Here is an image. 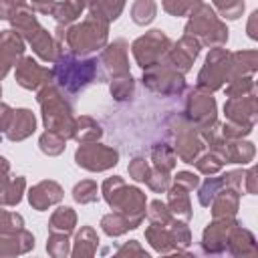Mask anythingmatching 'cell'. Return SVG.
Instances as JSON below:
<instances>
[{
	"label": "cell",
	"instance_id": "1",
	"mask_svg": "<svg viewBox=\"0 0 258 258\" xmlns=\"http://www.w3.org/2000/svg\"><path fill=\"white\" fill-rule=\"evenodd\" d=\"M10 30L16 32L24 42L30 44V48L34 50V54L44 60V62H54L60 54V50L64 48L62 44H58L54 40V36L38 22L36 12H32L30 4L26 2H18V10L14 12V16L10 18Z\"/></svg>",
	"mask_w": 258,
	"mask_h": 258
},
{
	"label": "cell",
	"instance_id": "2",
	"mask_svg": "<svg viewBox=\"0 0 258 258\" xmlns=\"http://www.w3.org/2000/svg\"><path fill=\"white\" fill-rule=\"evenodd\" d=\"M101 194H103V200L109 204V208L113 212H119L129 222L131 230L141 226L147 212V198L139 187L127 185L121 175H113L103 181Z\"/></svg>",
	"mask_w": 258,
	"mask_h": 258
},
{
	"label": "cell",
	"instance_id": "3",
	"mask_svg": "<svg viewBox=\"0 0 258 258\" xmlns=\"http://www.w3.org/2000/svg\"><path fill=\"white\" fill-rule=\"evenodd\" d=\"M50 71H52V83L60 91L79 93L97 79L99 60L95 56H77L62 48Z\"/></svg>",
	"mask_w": 258,
	"mask_h": 258
},
{
	"label": "cell",
	"instance_id": "4",
	"mask_svg": "<svg viewBox=\"0 0 258 258\" xmlns=\"http://www.w3.org/2000/svg\"><path fill=\"white\" fill-rule=\"evenodd\" d=\"M36 101L40 105L42 125L46 131L60 135L64 141L73 139V127H75V111L71 103L64 99L62 91L50 83L36 91Z\"/></svg>",
	"mask_w": 258,
	"mask_h": 258
},
{
	"label": "cell",
	"instance_id": "5",
	"mask_svg": "<svg viewBox=\"0 0 258 258\" xmlns=\"http://www.w3.org/2000/svg\"><path fill=\"white\" fill-rule=\"evenodd\" d=\"M183 32L196 38L200 46H208L210 50L222 48L228 42V26L208 2H198V6L187 16Z\"/></svg>",
	"mask_w": 258,
	"mask_h": 258
},
{
	"label": "cell",
	"instance_id": "6",
	"mask_svg": "<svg viewBox=\"0 0 258 258\" xmlns=\"http://www.w3.org/2000/svg\"><path fill=\"white\" fill-rule=\"evenodd\" d=\"M109 40V22L95 14H87L83 22L67 26L62 46L77 56H87L95 50H103Z\"/></svg>",
	"mask_w": 258,
	"mask_h": 258
},
{
	"label": "cell",
	"instance_id": "7",
	"mask_svg": "<svg viewBox=\"0 0 258 258\" xmlns=\"http://www.w3.org/2000/svg\"><path fill=\"white\" fill-rule=\"evenodd\" d=\"M167 129L171 133V139H173V153L175 157H179L183 163H194L202 151H204V141L200 139V133L194 125H189L183 115H173L169 121H167Z\"/></svg>",
	"mask_w": 258,
	"mask_h": 258
},
{
	"label": "cell",
	"instance_id": "8",
	"mask_svg": "<svg viewBox=\"0 0 258 258\" xmlns=\"http://www.w3.org/2000/svg\"><path fill=\"white\" fill-rule=\"evenodd\" d=\"M183 119L196 129H204V127L218 123V105H216L214 95L198 85L189 87L185 95Z\"/></svg>",
	"mask_w": 258,
	"mask_h": 258
},
{
	"label": "cell",
	"instance_id": "9",
	"mask_svg": "<svg viewBox=\"0 0 258 258\" xmlns=\"http://www.w3.org/2000/svg\"><path fill=\"white\" fill-rule=\"evenodd\" d=\"M171 44H173L171 38L163 30L155 28V30H149V32L141 34L139 38H135L133 44H131V52L135 56V62L143 71H147V69L159 64L165 58Z\"/></svg>",
	"mask_w": 258,
	"mask_h": 258
},
{
	"label": "cell",
	"instance_id": "10",
	"mask_svg": "<svg viewBox=\"0 0 258 258\" xmlns=\"http://www.w3.org/2000/svg\"><path fill=\"white\" fill-rule=\"evenodd\" d=\"M75 163L93 173L107 171L119 163V151L99 141L85 143V145H79V149L75 151Z\"/></svg>",
	"mask_w": 258,
	"mask_h": 258
},
{
	"label": "cell",
	"instance_id": "11",
	"mask_svg": "<svg viewBox=\"0 0 258 258\" xmlns=\"http://www.w3.org/2000/svg\"><path fill=\"white\" fill-rule=\"evenodd\" d=\"M228 64H230V50L226 48H212L206 56L204 67L198 73V87L214 93L224 87L228 81Z\"/></svg>",
	"mask_w": 258,
	"mask_h": 258
},
{
	"label": "cell",
	"instance_id": "12",
	"mask_svg": "<svg viewBox=\"0 0 258 258\" xmlns=\"http://www.w3.org/2000/svg\"><path fill=\"white\" fill-rule=\"evenodd\" d=\"M141 81L149 91H153L157 95H163V97H173V95H179V93L185 91L183 75L175 73L173 69H169L163 62L143 71V79Z\"/></svg>",
	"mask_w": 258,
	"mask_h": 258
},
{
	"label": "cell",
	"instance_id": "13",
	"mask_svg": "<svg viewBox=\"0 0 258 258\" xmlns=\"http://www.w3.org/2000/svg\"><path fill=\"white\" fill-rule=\"evenodd\" d=\"M127 42L123 38H117L113 42H107V46L101 50L99 56V64L103 67L105 75L109 77V81L113 79H121V77H129V56H127Z\"/></svg>",
	"mask_w": 258,
	"mask_h": 258
},
{
	"label": "cell",
	"instance_id": "14",
	"mask_svg": "<svg viewBox=\"0 0 258 258\" xmlns=\"http://www.w3.org/2000/svg\"><path fill=\"white\" fill-rule=\"evenodd\" d=\"M210 151L216 153L224 165L226 163H240V165H246L254 159L256 155V147L252 141H246V139H236V141H230V139H224L222 135L210 145Z\"/></svg>",
	"mask_w": 258,
	"mask_h": 258
},
{
	"label": "cell",
	"instance_id": "15",
	"mask_svg": "<svg viewBox=\"0 0 258 258\" xmlns=\"http://www.w3.org/2000/svg\"><path fill=\"white\" fill-rule=\"evenodd\" d=\"M200 48H202V46H200V42H198L196 38H191V36L183 34L177 42H173V44H171L169 52L165 54V58H163L161 62H163V64H167L169 69H173L175 73L185 75V73L191 69L194 60L198 58Z\"/></svg>",
	"mask_w": 258,
	"mask_h": 258
},
{
	"label": "cell",
	"instance_id": "16",
	"mask_svg": "<svg viewBox=\"0 0 258 258\" xmlns=\"http://www.w3.org/2000/svg\"><path fill=\"white\" fill-rule=\"evenodd\" d=\"M16 83L26 91H38L52 83V71L38 64L32 56H22L14 71Z\"/></svg>",
	"mask_w": 258,
	"mask_h": 258
},
{
	"label": "cell",
	"instance_id": "17",
	"mask_svg": "<svg viewBox=\"0 0 258 258\" xmlns=\"http://www.w3.org/2000/svg\"><path fill=\"white\" fill-rule=\"evenodd\" d=\"M224 113L228 123L252 127L256 125L258 119V99L256 93L246 95V97H236V99H226L224 103Z\"/></svg>",
	"mask_w": 258,
	"mask_h": 258
},
{
	"label": "cell",
	"instance_id": "18",
	"mask_svg": "<svg viewBox=\"0 0 258 258\" xmlns=\"http://www.w3.org/2000/svg\"><path fill=\"white\" fill-rule=\"evenodd\" d=\"M238 226L236 218H220V220H212L204 234H202V248L206 254H220L226 250L228 246V238L232 234V230Z\"/></svg>",
	"mask_w": 258,
	"mask_h": 258
},
{
	"label": "cell",
	"instance_id": "19",
	"mask_svg": "<svg viewBox=\"0 0 258 258\" xmlns=\"http://www.w3.org/2000/svg\"><path fill=\"white\" fill-rule=\"evenodd\" d=\"M26 189V179L22 175H10V161L0 155V208L18 206Z\"/></svg>",
	"mask_w": 258,
	"mask_h": 258
},
{
	"label": "cell",
	"instance_id": "20",
	"mask_svg": "<svg viewBox=\"0 0 258 258\" xmlns=\"http://www.w3.org/2000/svg\"><path fill=\"white\" fill-rule=\"evenodd\" d=\"M24 40L12 30H0V81L24 56Z\"/></svg>",
	"mask_w": 258,
	"mask_h": 258
},
{
	"label": "cell",
	"instance_id": "21",
	"mask_svg": "<svg viewBox=\"0 0 258 258\" xmlns=\"http://www.w3.org/2000/svg\"><path fill=\"white\" fill-rule=\"evenodd\" d=\"M26 196H28V204L32 206V210L44 212L64 198V189L54 179H42L36 185H32Z\"/></svg>",
	"mask_w": 258,
	"mask_h": 258
},
{
	"label": "cell",
	"instance_id": "22",
	"mask_svg": "<svg viewBox=\"0 0 258 258\" xmlns=\"http://www.w3.org/2000/svg\"><path fill=\"white\" fill-rule=\"evenodd\" d=\"M36 131V117L30 109H12L10 113V119H8V125H6V137L8 141H24L26 137H30L32 133Z\"/></svg>",
	"mask_w": 258,
	"mask_h": 258
},
{
	"label": "cell",
	"instance_id": "23",
	"mask_svg": "<svg viewBox=\"0 0 258 258\" xmlns=\"http://www.w3.org/2000/svg\"><path fill=\"white\" fill-rule=\"evenodd\" d=\"M226 250L232 254V258H258V246L254 234L240 224L232 230Z\"/></svg>",
	"mask_w": 258,
	"mask_h": 258
},
{
	"label": "cell",
	"instance_id": "24",
	"mask_svg": "<svg viewBox=\"0 0 258 258\" xmlns=\"http://www.w3.org/2000/svg\"><path fill=\"white\" fill-rule=\"evenodd\" d=\"M34 248V236L28 230L16 234H0V258H16Z\"/></svg>",
	"mask_w": 258,
	"mask_h": 258
},
{
	"label": "cell",
	"instance_id": "25",
	"mask_svg": "<svg viewBox=\"0 0 258 258\" xmlns=\"http://www.w3.org/2000/svg\"><path fill=\"white\" fill-rule=\"evenodd\" d=\"M258 69V50H238L230 52L228 64V83L242 77H252Z\"/></svg>",
	"mask_w": 258,
	"mask_h": 258
},
{
	"label": "cell",
	"instance_id": "26",
	"mask_svg": "<svg viewBox=\"0 0 258 258\" xmlns=\"http://www.w3.org/2000/svg\"><path fill=\"white\" fill-rule=\"evenodd\" d=\"M167 210L171 214L173 220H179V222H189L194 212H191V202H189V191L179 187V185H171L167 189Z\"/></svg>",
	"mask_w": 258,
	"mask_h": 258
},
{
	"label": "cell",
	"instance_id": "27",
	"mask_svg": "<svg viewBox=\"0 0 258 258\" xmlns=\"http://www.w3.org/2000/svg\"><path fill=\"white\" fill-rule=\"evenodd\" d=\"M99 248V234L93 226H81V230L75 234V244L71 248L69 258H95V252Z\"/></svg>",
	"mask_w": 258,
	"mask_h": 258
},
{
	"label": "cell",
	"instance_id": "28",
	"mask_svg": "<svg viewBox=\"0 0 258 258\" xmlns=\"http://www.w3.org/2000/svg\"><path fill=\"white\" fill-rule=\"evenodd\" d=\"M240 208V191L236 189H222L210 204L212 210V218L220 220V218H236Z\"/></svg>",
	"mask_w": 258,
	"mask_h": 258
},
{
	"label": "cell",
	"instance_id": "29",
	"mask_svg": "<svg viewBox=\"0 0 258 258\" xmlns=\"http://www.w3.org/2000/svg\"><path fill=\"white\" fill-rule=\"evenodd\" d=\"M103 135V127L89 115H79L75 117V127H73V139L79 141L81 145L85 143H95Z\"/></svg>",
	"mask_w": 258,
	"mask_h": 258
},
{
	"label": "cell",
	"instance_id": "30",
	"mask_svg": "<svg viewBox=\"0 0 258 258\" xmlns=\"http://www.w3.org/2000/svg\"><path fill=\"white\" fill-rule=\"evenodd\" d=\"M75 228H77V212L69 206H58L48 220V232L69 236L75 232Z\"/></svg>",
	"mask_w": 258,
	"mask_h": 258
},
{
	"label": "cell",
	"instance_id": "31",
	"mask_svg": "<svg viewBox=\"0 0 258 258\" xmlns=\"http://www.w3.org/2000/svg\"><path fill=\"white\" fill-rule=\"evenodd\" d=\"M145 240L149 242V246L159 252V254H169L173 250V240H171V232H169V224L161 226V224H149L145 228Z\"/></svg>",
	"mask_w": 258,
	"mask_h": 258
},
{
	"label": "cell",
	"instance_id": "32",
	"mask_svg": "<svg viewBox=\"0 0 258 258\" xmlns=\"http://www.w3.org/2000/svg\"><path fill=\"white\" fill-rule=\"evenodd\" d=\"M87 8L85 2H54L50 16H54L56 24L60 26H71Z\"/></svg>",
	"mask_w": 258,
	"mask_h": 258
},
{
	"label": "cell",
	"instance_id": "33",
	"mask_svg": "<svg viewBox=\"0 0 258 258\" xmlns=\"http://www.w3.org/2000/svg\"><path fill=\"white\" fill-rule=\"evenodd\" d=\"M123 8H125V2H119V0H115V2L113 0H97V2H89L87 4L89 14H95V16L103 18L109 24L121 16Z\"/></svg>",
	"mask_w": 258,
	"mask_h": 258
},
{
	"label": "cell",
	"instance_id": "34",
	"mask_svg": "<svg viewBox=\"0 0 258 258\" xmlns=\"http://www.w3.org/2000/svg\"><path fill=\"white\" fill-rule=\"evenodd\" d=\"M151 161H153V169H159V171L169 173L175 167L177 157H175L171 145H167V143H155L151 147Z\"/></svg>",
	"mask_w": 258,
	"mask_h": 258
},
{
	"label": "cell",
	"instance_id": "35",
	"mask_svg": "<svg viewBox=\"0 0 258 258\" xmlns=\"http://www.w3.org/2000/svg\"><path fill=\"white\" fill-rule=\"evenodd\" d=\"M198 187H200V189H198V202H200V206H204V208H210L212 200H214L222 189H230L228 183H226L224 173L218 175V177H206V181H204L202 185H198Z\"/></svg>",
	"mask_w": 258,
	"mask_h": 258
},
{
	"label": "cell",
	"instance_id": "36",
	"mask_svg": "<svg viewBox=\"0 0 258 258\" xmlns=\"http://www.w3.org/2000/svg\"><path fill=\"white\" fill-rule=\"evenodd\" d=\"M155 14H157V4L153 0H137L131 4V18L139 26L153 22Z\"/></svg>",
	"mask_w": 258,
	"mask_h": 258
},
{
	"label": "cell",
	"instance_id": "37",
	"mask_svg": "<svg viewBox=\"0 0 258 258\" xmlns=\"http://www.w3.org/2000/svg\"><path fill=\"white\" fill-rule=\"evenodd\" d=\"M101 230L111 236V238H117V236H123L125 232H129V222L119 214V212H111V214H105L101 218Z\"/></svg>",
	"mask_w": 258,
	"mask_h": 258
},
{
	"label": "cell",
	"instance_id": "38",
	"mask_svg": "<svg viewBox=\"0 0 258 258\" xmlns=\"http://www.w3.org/2000/svg\"><path fill=\"white\" fill-rule=\"evenodd\" d=\"M73 200L77 204H93L99 200V185L93 179H83L73 187Z\"/></svg>",
	"mask_w": 258,
	"mask_h": 258
},
{
	"label": "cell",
	"instance_id": "39",
	"mask_svg": "<svg viewBox=\"0 0 258 258\" xmlns=\"http://www.w3.org/2000/svg\"><path fill=\"white\" fill-rule=\"evenodd\" d=\"M38 147H40V151H42L44 155L56 157V155H60V153L64 151L67 141H64L60 135H56V133L44 131V133L40 135V139H38Z\"/></svg>",
	"mask_w": 258,
	"mask_h": 258
},
{
	"label": "cell",
	"instance_id": "40",
	"mask_svg": "<svg viewBox=\"0 0 258 258\" xmlns=\"http://www.w3.org/2000/svg\"><path fill=\"white\" fill-rule=\"evenodd\" d=\"M109 91H111V97L115 101H129L133 97V91H135V81L133 77H121V79H113L109 81Z\"/></svg>",
	"mask_w": 258,
	"mask_h": 258
},
{
	"label": "cell",
	"instance_id": "41",
	"mask_svg": "<svg viewBox=\"0 0 258 258\" xmlns=\"http://www.w3.org/2000/svg\"><path fill=\"white\" fill-rule=\"evenodd\" d=\"M169 232H171V240H173V250H187L191 244V232L187 228L185 222L179 220H171L169 222Z\"/></svg>",
	"mask_w": 258,
	"mask_h": 258
},
{
	"label": "cell",
	"instance_id": "42",
	"mask_svg": "<svg viewBox=\"0 0 258 258\" xmlns=\"http://www.w3.org/2000/svg\"><path fill=\"white\" fill-rule=\"evenodd\" d=\"M46 252L50 258H69L71 256V242L64 234H50L46 240Z\"/></svg>",
	"mask_w": 258,
	"mask_h": 258
},
{
	"label": "cell",
	"instance_id": "43",
	"mask_svg": "<svg viewBox=\"0 0 258 258\" xmlns=\"http://www.w3.org/2000/svg\"><path fill=\"white\" fill-rule=\"evenodd\" d=\"M194 163H196L198 171H200V173H204V175H208V177H214V175H216V173H220V171H222V167H224V161H222L216 153H212V151L202 153Z\"/></svg>",
	"mask_w": 258,
	"mask_h": 258
},
{
	"label": "cell",
	"instance_id": "44",
	"mask_svg": "<svg viewBox=\"0 0 258 258\" xmlns=\"http://www.w3.org/2000/svg\"><path fill=\"white\" fill-rule=\"evenodd\" d=\"M254 77H242V79H234L226 85V97L228 99H236V97H246L254 93Z\"/></svg>",
	"mask_w": 258,
	"mask_h": 258
},
{
	"label": "cell",
	"instance_id": "45",
	"mask_svg": "<svg viewBox=\"0 0 258 258\" xmlns=\"http://www.w3.org/2000/svg\"><path fill=\"white\" fill-rule=\"evenodd\" d=\"M24 230V218L16 212L0 210V234H16Z\"/></svg>",
	"mask_w": 258,
	"mask_h": 258
},
{
	"label": "cell",
	"instance_id": "46",
	"mask_svg": "<svg viewBox=\"0 0 258 258\" xmlns=\"http://www.w3.org/2000/svg\"><path fill=\"white\" fill-rule=\"evenodd\" d=\"M214 12L228 18V20H238L244 12V2L242 0H228V2H214L212 4Z\"/></svg>",
	"mask_w": 258,
	"mask_h": 258
},
{
	"label": "cell",
	"instance_id": "47",
	"mask_svg": "<svg viewBox=\"0 0 258 258\" xmlns=\"http://www.w3.org/2000/svg\"><path fill=\"white\" fill-rule=\"evenodd\" d=\"M147 218H149V224H161V226H167L173 218L167 210V206L161 202V200H153L149 206H147Z\"/></svg>",
	"mask_w": 258,
	"mask_h": 258
},
{
	"label": "cell",
	"instance_id": "48",
	"mask_svg": "<svg viewBox=\"0 0 258 258\" xmlns=\"http://www.w3.org/2000/svg\"><path fill=\"white\" fill-rule=\"evenodd\" d=\"M147 187L151 191H157V194H165L169 187H171V175L165 173V171H159V169H149V175L145 179Z\"/></svg>",
	"mask_w": 258,
	"mask_h": 258
},
{
	"label": "cell",
	"instance_id": "49",
	"mask_svg": "<svg viewBox=\"0 0 258 258\" xmlns=\"http://www.w3.org/2000/svg\"><path fill=\"white\" fill-rule=\"evenodd\" d=\"M198 6V0H163L161 8L171 16H189V12Z\"/></svg>",
	"mask_w": 258,
	"mask_h": 258
},
{
	"label": "cell",
	"instance_id": "50",
	"mask_svg": "<svg viewBox=\"0 0 258 258\" xmlns=\"http://www.w3.org/2000/svg\"><path fill=\"white\" fill-rule=\"evenodd\" d=\"M111 258H151L137 240H129L123 246H119V250L111 256Z\"/></svg>",
	"mask_w": 258,
	"mask_h": 258
},
{
	"label": "cell",
	"instance_id": "51",
	"mask_svg": "<svg viewBox=\"0 0 258 258\" xmlns=\"http://www.w3.org/2000/svg\"><path fill=\"white\" fill-rule=\"evenodd\" d=\"M252 133V127H244V125H236V123H220V135L224 139L236 141V139H244L246 135Z\"/></svg>",
	"mask_w": 258,
	"mask_h": 258
},
{
	"label": "cell",
	"instance_id": "52",
	"mask_svg": "<svg viewBox=\"0 0 258 258\" xmlns=\"http://www.w3.org/2000/svg\"><path fill=\"white\" fill-rule=\"evenodd\" d=\"M149 163L145 157H133L127 165V171H129V177L135 179V181H145L147 175H149Z\"/></svg>",
	"mask_w": 258,
	"mask_h": 258
},
{
	"label": "cell",
	"instance_id": "53",
	"mask_svg": "<svg viewBox=\"0 0 258 258\" xmlns=\"http://www.w3.org/2000/svg\"><path fill=\"white\" fill-rule=\"evenodd\" d=\"M171 181H173L175 185H179V187L187 189V191H194V189L200 185V177H198L194 171H185V169L177 171V173L171 177Z\"/></svg>",
	"mask_w": 258,
	"mask_h": 258
},
{
	"label": "cell",
	"instance_id": "54",
	"mask_svg": "<svg viewBox=\"0 0 258 258\" xmlns=\"http://www.w3.org/2000/svg\"><path fill=\"white\" fill-rule=\"evenodd\" d=\"M244 183H246V194L254 196L258 191V169L250 167L248 171H244Z\"/></svg>",
	"mask_w": 258,
	"mask_h": 258
},
{
	"label": "cell",
	"instance_id": "55",
	"mask_svg": "<svg viewBox=\"0 0 258 258\" xmlns=\"http://www.w3.org/2000/svg\"><path fill=\"white\" fill-rule=\"evenodd\" d=\"M18 10V2L12 0H0V20H8L14 16V12Z\"/></svg>",
	"mask_w": 258,
	"mask_h": 258
},
{
	"label": "cell",
	"instance_id": "56",
	"mask_svg": "<svg viewBox=\"0 0 258 258\" xmlns=\"http://www.w3.org/2000/svg\"><path fill=\"white\" fill-rule=\"evenodd\" d=\"M246 32L252 40H258V10H254L250 14V20H248V26H246Z\"/></svg>",
	"mask_w": 258,
	"mask_h": 258
},
{
	"label": "cell",
	"instance_id": "57",
	"mask_svg": "<svg viewBox=\"0 0 258 258\" xmlns=\"http://www.w3.org/2000/svg\"><path fill=\"white\" fill-rule=\"evenodd\" d=\"M10 113H12V109H10L6 103H2V101H0V139H2V133L6 131V125H8V119H10Z\"/></svg>",
	"mask_w": 258,
	"mask_h": 258
},
{
	"label": "cell",
	"instance_id": "58",
	"mask_svg": "<svg viewBox=\"0 0 258 258\" xmlns=\"http://www.w3.org/2000/svg\"><path fill=\"white\" fill-rule=\"evenodd\" d=\"M52 4L54 2H32L30 4V8H32V12H42V14H50L52 12Z\"/></svg>",
	"mask_w": 258,
	"mask_h": 258
},
{
	"label": "cell",
	"instance_id": "59",
	"mask_svg": "<svg viewBox=\"0 0 258 258\" xmlns=\"http://www.w3.org/2000/svg\"><path fill=\"white\" fill-rule=\"evenodd\" d=\"M161 258H196L191 252H187V250H175L173 254H163Z\"/></svg>",
	"mask_w": 258,
	"mask_h": 258
},
{
	"label": "cell",
	"instance_id": "60",
	"mask_svg": "<svg viewBox=\"0 0 258 258\" xmlns=\"http://www.w3.org/2000/svg\"><path fill=\"white\" fill-rule=\"evenodd\" d=\"M0 97H2V87H0Z\"/></svg>",
	"mask_w": 258,
	"mask_h": 258
}]
</instances>
